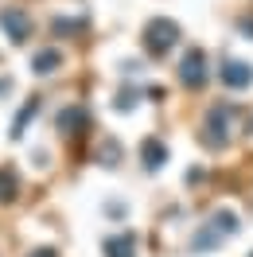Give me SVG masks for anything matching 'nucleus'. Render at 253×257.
Listing matches in <instances>:
<instances>
[{
    "label": "nucleus",
    "mask_w": 253,
    "mask_h": 257,
    "mask_svg": "<svg viewBox=\"0 0 253 257\" xmlns=\"http://www.w3.org/2000/svg\"><path fill=\"white\" fill-rule=\"evenodd\" d=\"M230 113L226 105H214V109H206V125H203V141L206 148H222L230 141Z\"/></svg>",
    "instance_id": "3"
},
{
    "label": "nucleus",
    "mask_w": 253,
    "mask_h": 257,
    "mask_svg": "<svg viewBox=\"0 0 253 257\" xmlns=\"http://www.w3.org/2000/svg\"><path fill=\"white\" fill-rule=\"evenodd\" d=\"M117 105H121V109H133V105H137V90H121V94H117Z\"/></svg>",
    "instance_id": "14"
},
{
    "label": "nucleus",
    "mask_w": 253,
    "mask_h": 257,
    "mask_svg": "<svg viewBox=\"0 0 253 257\" xmlns=\"http://www.w3.org/2000/svg\"><path fill=\"white\" fill-rule=\"evenodd\" d=\"M241 32H245V35H253V24H249V20H245V24H241Z\"/></svg>",
    "instance_id": "17"
},
{
    "label": "nucleus",
    "mask_w": 253,
    "mask_h": 257,
    "mask_svg": "<svg viewBox=\"0 0 253 257\" xmlns=\"http://www.w3.org/2000/svg\"><path fill=\"white\" fill-rule=\"evenodd\" d=\"M82 125H86V109H78V105L66 109L63 117H59V128H63V133H78Z\"/></svg>",
    "instance_id": "11"
},
{
    "label": "nucleus",
    "mask_w": 253,
    "mask_h": 257,
    "mask_svg": "<svg viewBox=\"0 0 253 257\" xmlns=\"http://www.w3.org/2000/svg\"><path fill=\"white\" fill-rule=\"evenodd\" d=\"M32 257H55V249H35Z\"/></svg>",
    "instance_id": "16"
},
{
    "label": "nucleus",
    "mask_w": 253,
    "mask_h": 257,
    "mask_svg": "<svg viewBox=\"0 0 253 257\" xmlns=\"http://www.w3.org/2000/svg\"><path fill=\"white\" fill-rule=\"evenodd\" d=\"M179 82L191 86V90L206 86V59H203V51H187V55H183V63H179Z\"/></svg>",
    "instance_id": "4"
},
{
    "label": "nucleus",
    "mask_w": 253,
    "mask_h": 257,
    "mask_svg": "<svg viewBox=\"0 0 253 257\" xmlns=\"http://www.w3.org/2000/svg\"><path fill=\"white\" fill-rule=\"evenodd\" d=\"M234 230H237V218L230 214V210H218V214H214V218H210V222L195 234L191 249H195V253H206V249H214V245H218L226 234H234Z\"/></svg>",
    "instance_id": "1"
},
{
    "label": "nucleus",
    "mask_w": 253,
    "mask_h": 257,
    "mask_svg": "<svg viewBox=\"0 0 253 257\" xmlns=\"http://www.w3.org/2000/svg\"><path fill=\"white\" fill-rule=\"evenodd\" d=\"M59 63H63V51H43V55L32 59V70L35 74H47V70H55Z\"/></svg>",
    "instance_id": "10"
},
{
    "label": "nucleus",
    "mask_w": 253,
    "mask_h": 257,
    "mask_svg": "<svg viewBox=\"0 0 253 257\" xmlns=\"http://www.w3.org/2000/svg\"><path fill=\"white\" fill-rule=\"evenodd\" d=\"M35 109H39V101H28V105H24V109H20V117H16V125H12V137H20V133H24V125H28V121H32L35 117Z\"/></svg>",
    "instance_id": "12"
},
{
    "label": "nucleus",
    "mask_w": 253,
    "mask_h": 257,
    "mask_svg": "<svg viewBox=\"0 0 253 257\" xmlns=\"http://www.w3.org/2000/svg\"><path fill=\"white\" fill-rule=\"evenodd\" d=\"M141 164H144V172H156V168H164V164H168V145H164V141H144Z\"/></svg>",
    "instance_id": "7"
},
{
    "label": "nucleus",
    "mask_w": 253,
    "mask_h": 257,
    "mask_svg": "<svg viewBox=\"0 0 253 257\" xmlns=\"http://www.w3.org/2000/svg\"><path fill=\"white\" fill-rule=\"evenodd\" d=\"M8 90H12V82H8V78H0V97L8 94Z\"/></svg>",
    "instance_id": "15"
},
{
    "label": "nucleus",
    "mask_w": 253,
    "mask_h": 257,
    "mask_svg": "<svg viewBox=\"0 0 253 257\" xmlns=\"http://www.w3.org/2000/svg\"><path fill=\"white\" fill-rule=\"evenodd\" d=\"M20 191V183H16V172L12 168H0V203H12Z\"/></svg>",
    "instance_id": "9"
},
{
    "label": "nucleus",
    "mask_w": 253,
    "mask_h": 257,
    "mask_svg": "<svg viewBox=\"0 0 253 257\" xmlns=\"http://www.w3.org/2000/svg\"><path fill=\"white\" fill-rule=\"evenodd\" d=\"M82 28H86L82 20H78V24H70V20H55V32H59V35H74V32H82Z\"/></svg>",
    "instance_id": "13"
},
{
    "label": "nucleus",
    "mask_w": 253,
    "mask_h": 257,
    "mask_svg": "<svg viewBox=\"0 0 253 257\" xmlns=\"http://www.w3.org/2000/svg\"><path fill=\"white\" fill-rule=\"evenodd\" d=\"M105 257H137V238H133V234H113V238H105Z\"/></svg>",
    "instance_id": "8"
},
{
    "label": "nucleus",
    "mask_w": 253,
    "mask_h": 257,
    "mask_svg": "<svg viewBox=\"0 0 253 257\" xmlns=\"http://www.w3.org/2000/svg\"><path fill=\"white\" fill-rule=\"evenodd\" d=\"M222 82L234 86V90H241V86H249V82H253V66L249 63H237V59H226V63H222Z\"/></svg>",
    "instance_id": "6"
},
{
    "label": "nucleus",
    "mask_w": 253,
    "mask_h": 257,
    "mask_svg": "<svg viewBox=\"0 0 253 257\" xmlns=\"http://www.w3.org/2000/svg\"><path fill=\"white\" fill-rule=\"evenodd\" d=\"M0 28H4V35H8L12 43H24V39L32 35V20L24 16L20 8H4V12H0Z\"/></svg>",
    "instance_id": "5"
},
{
    "label": "nucleus",
    "mask_w": 253,
    "mask_h": 257,
    "mask_svg": "<svg viewBox=\"0 0 253 257\" xmlns=\"http://www.w3.org/2000/svg\"><path fill=\"white\" fill-rule=\"evenodd\" d=\"M175 39H179V28H175V20L160 16L148 24V32H144V47L152 51V55H164V51L175 47Z\"/></svg>",
    "instance_id": "2"
}]
</instances>
